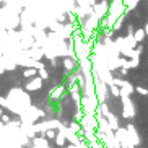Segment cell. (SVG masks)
Returning a JSON list of instances; mask_svg holds the SVG:
<instances>
[{"mask_svg":"<svg viewBox=\"0 0 148 148\" xmlns=\"http://www.w3.org/2000/svg\"><path fill=\"white\" fill-rule=\"evenodd\" d=\"M134 36V39L137 41V42H142V41L145 39V31H143V28L142 29H137L135 31V34H132Z\"/></svg>","mask_w":148,"mask_h":148,"instance_id":"2e32d148","label":"cell"},{"mask_svg":"<svg viewBox=\"0 0 148 148\" xmlns=\"http://www.w3.org/2000/svg\"><path fill=\"white\" fill-rule=\"evenodd\" d=\"M134 86H132L129 82H125L124 85L121 86V96H130V95H134Z\"/></svg>","mask_w":148,"mask_h":148,"instance_id":"ba28073f","label":"cell"},{"mask_svg":"<svg viewBox=\"0 0 148 148\" xmlns=\"http://www.w3.org/2000/svg\"><path fill=\"white\" fill-rule=\"evenodd\" d=\"M109 88H111V93H112L114 96H121V88H119V86H116V85H111Z\"/></svg>","mask_w":148,"mask_h":148,"instance_id":"44dd1931","label":"cell"},{"mask_svg":"<svg viewBox=\"0 0 148 148\" xmlns=\"http://www.w3.org/2000/svg\"><path fill=\"white\" fill-rule=\"evenodd\" d=\"M62 91H64V88H62V86H57L56 90H52V93H51V96H52V98H59V96L62 95Z\"/></svg>","mask_w":148,"mask_h":148,"instance_id":"ffe728a7","label":"cell"},{"mask_svg":"<svg viewBox=\"0 0 148 148\" xmlns=\"http://www.w3.org/2000/svg\"><path fill=\"white\" fill-rule=\"evenodd\" d=\"M124 41H125V44H127L130 49H135V47H137V44H138L137 41L134 39V36H132V34H129L127 38H124Z\"/></svg>","mask_w":148,"mask_h":148,"instance_id":"9a60e30c","label":"cell"},{"mask_svg":"<svg viewBox=\"0 0 148 148\" xmlns=\"http://www.w3.org/2000/svg\"><path fill=\"white\" fill-rule=\"evenodd\" d=\"M108 8H109V2L108 0H101L99 3H93L91 5L93 13L99 18V20H103V18L108 15Z\"/></svg>","mask_w":148,"mask_h":148,"instance_id":"7a4b0ae2","label":"cell"},{"mask_svg":"<svg viewBox=\"0 0 148 148\" xmlns=\"http://www.w3.org/2000/svg\"><path fill=\"white\" fill-rule=\"evenodd\" d=\"M122 103H124V111H122V117L124 119H130L135 116V109H134V104L129 96H121Z\"/></svg>","mask_w":148,"mask_h":148,"instance_id":"3957f363","label":"cell"},{"mask_svg":"<svg viewBox=\"0 0 148 148\" xmlns=\"http://www.w3.org/2000/svg\"><path fill=\"white\" fill-rule=\"evenodd\" d=\"M0 108H8V99H5L0 96Z\"/></svg>","mask_w":148,"mask_h":148,"instance_id":"cb8c5ba5","label":"cell"},{"mask_svg":"<svg viewBox=\"0 0 148 148\" xmlns=\"http://www.w3.org/2000/svg\"><path fill=\"white\" fill-rule=\"evenodd\" d=\"M44 134H46V138H54V137H56V130H54V129H47V130L44 132Z\"/></svg>","mask_w":148,"mask_h":148,"instance_id":"7402d4cb","label":"cell"},{"mask_svg":"<svg viewBox=\"0 0 148 148\" xmlns=\"http://www.w3.org/2000/svg\"><path fill=\"white\" fill-rule=\"evenodd\" d=\"M114 137H116V140L119 142V145L122 148H134V143H132V140H130V137H129L125 129H116Z\"/></svg>","mask_w":148,"mask_h":148,"instance_id":"6da1fadb","label":"cell"},{"mask_svg":"<svg viewBox=\"0 0 148 148\" xmlns=\"http://www.w3.org/2000/svg\"><path fill=\"white\" fill-rule=\"evenodd\" d=\"M47 148H51V147H47Z\"/></svg>","mask_w":148,"mask_h":148,"instance_id":"f546056e","label":"cell"},{"mask_svg":"<svg viewBox=\"0 0 148 148\" xmlns=\"http://www.w3.org/2000/svg\"><path fill=\"white\" fill-rule=\"evenodd\" d=\"M127 134H129V137H130V140H132V143L134 145H138L140 143V137H138V134H137V130H135V127L134 125H127Z\"/></svg>","mask_w":148,"mask_h":148,"instance_id":"52a82bcc","label":"cell"},{"mask_svg":"<svg viewBox=\"0 0 148 148\" xmlns=\"http://www.w3.org/2000/svg\"><path fill=\"white\" fill-rule=\"evenodd\" d=\"M59 130L64 132V135H65V140H69V142H70L72 145H80V143H82V140H80L78 134H75V132L72 130V129H67L65 125H62V124H60Z\"/></svg>","mask_w":148,"mask_h":148,"instance_id":"277c9868","label":"cell"},{"mask_svg":"<svg viewBox=\"0 0 148 148\" xmlns=\"http://www.w3.org/2000/svg\"><path fill=\"white\" fill-rule=\"evenodd\" d=\"M15 62H12V60H8L7 57L3 59V62H2V67H3V70H15Z\"/></svg>","mask_w":148,"mask_h":148,"instance_id":"5bb4252c","label":"cell"},{"mask_svg":"<svg viewBox=\"0 0 148 148\" xmlns=\"http://www.w3.org/2000/svg\"><path fill=\"white\" fill-rule=\"evenodd\" d=\"M143 31H145V36H148V23H147V25H145Z\"/></svg>","mask_w":148,"mask_h":148,"instance_id":"83f0119b","label":"cell"},{"mask_svg":"<svg viewBox=\"0 0 148 148\" xmlns=\"http://www.w3.org/2000/svg\"><path fill=\"white\" fill-rule=\"evenodd\" d=\"M135 91L138 93V95H142V96H147L148 95V90H147V88H143V86H137V88H135Z\"/></svg>","mask_w":148,"mask_h":148,"instance_id":"603a6c76","label":"cell"},{"mask_svg":"<svg viewBox=\"0 0 148 148\" xmlns=\"http://www.w3.org/2000/svg\"><path fill=\"white\" fill-rule=\"evenodd\" d=\"M54 138H56V143L59 145V147H64V145H65V142H67V140H65V135H64V132H62V130L57 132Z\"/></svg>","mask_w":148,"mask_h":148,"instance_id":"4fadbf2b","label":"cell"},{"mask_svg":"<svg viewBox=\"0 0 148 148\" xmlns=\"http://www.w3.org/2000/svg\"><path fill=\"white\" fill-rule=\"evenodd\" d=\"M82 117H83V111H78V112L75 114V119H77V122H78Z\"/></svg>","mask_w":148,"mask_h":148,"instance_id":"4316f807","label":"cell"},{"mask_svg":"<svg viewBox=\"0 0 148 148\" xmlns=\"http://www.w3.org/2000/svg\"><path fill=\"white\" fill-rule=\"evenodd\" d=\"M106 117H108V124H109V127H111V129H114V130H116V129H119L117 117H116L114 114H111V112H109L108 116H106Z\"/></svg>","mask_w":148,"mask_h":148,"instance_id":"7c38bea8","label":"cell"},{"mask_svg":"<svg viewBox=\"0 0 148 148\" xmlns=\"http://www.w3.org/2000/svg\"><path fill=\"white\" fill-rule=\"evenodd\" d=\"M23 75H25L26 78H29V77H36V75H38V69H34V67H26V70L23 72Z\"/></svg>","mask_w":148,"mask_h":148,"instance_id":"e0dca14e","label":"cell"},{"mask_svg":"<svg viewBox=\"0 0 148 148\" xmlns=\"http://www.w3.org/2000/svg\"><path fill=\"white\" fill-rule=\"evenodd\" d=\"M41 86H42V78L34 77V78L26 85V90H28V91H36V90H39Z\"/></svg>","mask_w":148,"mask_h":148,"instance_id":"5b68a950","label":"cell"},{"mask_svg":"<svg viewBox=\"0 0 148 148\" xmlns=\"http://www.w3.org/2000/svg\"><path fill=\"white\" fill-rule=\"evenodd\" d=\"M26 56L29 57V59H33V60H39L41 57L44 56V52H42V49H38L36 46H33V47L26 52Z\"/></svg>","mask_w":148,"mask_h":148,"instance_id":"8992f818","label":"cell"},{"mask_svg":"<svg viewBox=\"0 0 148 148\" xmlns=\"http://www.w3.org/2000/svg\"><path fill=\"white\" fill-rule=\"evenodd\" d=\"M33 148H36V147H33Z\"/></svg>","mask_w":148,"mask_h":148,"instance_id":"4dcf8cb0","label":"cell"},{"mask_svg":"<svg viewBox=\"0 0 148 148\" xmlns=\"http://www.w3.org/2000/svg\"><path fill=\"white\" fill-rule=\"evenodd\" d=\"M64 67H65L69 72H72V70H73L77 65H75V62L72 60V59H64Z\"/></svg>","mask_w":148,"mask_h":148,"instance_id":"ac0fdd59","label":"cell"},{"mask_svg":"<svg viewBox=\"0 0 148 148\" xmlns=\"http://www.w3.org/2000/svg\"><path fill=\"white\" fill-rule=\"evenodd\" d=\"M33 143H34V147L36 148H47L49 147V140L47 138H38V137H34L33 138Z\"/></svg>","mask_w":148,"mask_h":148,"instance_id":"30bf717a","label":"cell"},{"mask_svg":"<svg viewBox=\"0 0 148 148\" xmlns=\"http://www.w3.org/2000/svg\"><path fill=\"white\" fill-rule=\"evenodd\" d=\"M117 65L119 67H122V69H134L132 67V62H130V59H125V57H117Z\"/></svg>","mask_w":148,"mask_h":148,"instance_id":"8fae6325","label":"cell"},{"mask_svg":"<svg viewBox=\"0 0 148 148\" xmlns=\"http://www.w3.org/2000/svg\"><path fill=\"white\" fill-rule=\"evenodd\" d=\"M67 148H86V145H85V142H82L80 145H69Z\"/></svg>","mask_w":148,"mask_h":148,"instance_id":"d4e9b609","label":"cell"},{"mask_svg":"<svg viewBox=\"0 0 148 148\" xmlns=\"http://www.w3.org/2000/svg\"><path fill=\"white\" fill-rule=\"evenodd\" d=\"M0 117H2V122H3V124H10V117L7 116V114H2Z\"/></svg>","mask_w":148,"mask_h":148,"instance_id":"484cf974","label":"cell"},{"mask_svg":"<svg viewBox=\"0 0 148 148\" xmlns=\"http://www.w3.org/2000/svg\"><path fill=\"white\" fill-rule=\"evenodd\" d=\"M70 93H72V98H73V101L80 106V86H78V83L72 85V90H70Z\"/></svg>","mask_w":148,"mask_h":148,"instance_id":"9c48e42d","label":"cell"},{"mask_svg":"<svg viewBox=\"0 0 148 148\" xmlns=\"http://www.w3.org/2000/svg\"><path fill=\"white\" fill-rule=\"evenodd\" d=\"M0 116H2V108H0Z\"/></svg>","mask_w":148,"mask_h":148,"instance_id":"f1b7e54d","label":"cell"},{"mask_svg":"<svg viewBox=\"0 0 148 148\" xmlns=\"http://www.w3.org/2000/svg\"><path fill=\"white\" fill-rule=\"evenodd\" d=\"M38 77H39V78H42V80H47L49 78V73H47V70L44 69H38Z\"/></svg>","mask_w":148,"mask_h":148,"instance_id":"d6986e66","label":"cell"}]
</instances>
